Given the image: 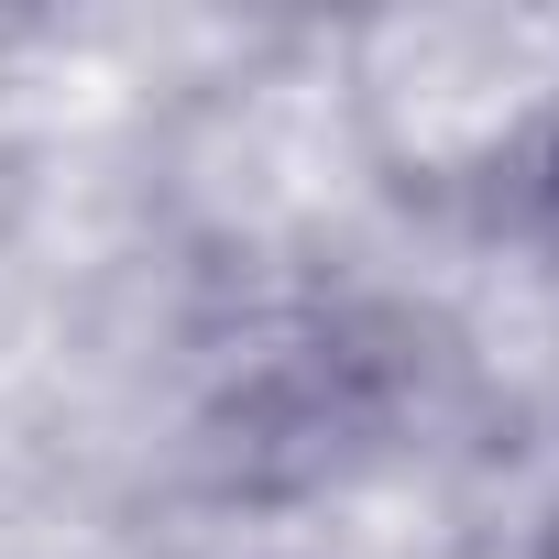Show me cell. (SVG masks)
<instances>
[{"mask_svg":"<svg viewBox=\"0 0 559 559\" xmlns=\"http://www.w3.org/2000/svg\"><path fill=\"white\" fill-rule=\"evenodd\" d=\"M483 219L559 274V99H537V110L483 154Z\"/></svg>","mask_w":559,"mask_h":559,"instance_id":"cell-1","label":"cell"},{"mask_svg":"<svg viewBox=\"0 0 559 559\" xmlns=\"http://www.w3.org/2000/svg\"><path fill=\"white\" fill-rule=\"evenodd\" d=\"M526 559H559V504L537 515V548H526Z\"/></svg>","mask_w":559,"mask_h":559,"instance_id":"cell-2","label":"cell"}]
</instances>
